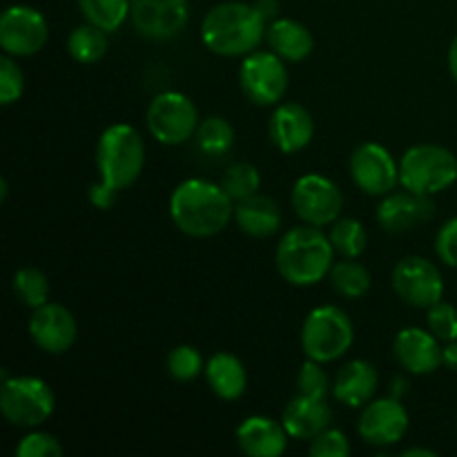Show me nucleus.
<instances>
[{"mask_svg":"<svg viewBox=\"0 0 457 457\" xmlns=\"http://www.w3.org/2000/svg\"><path fill=\"white\" fill-rule=\"evenodd\" d=\"M143 165H145V143L137 128L129 123H114L103 129L96 143L98 181L87 192L94 208L110 210L120 192L138 181Z\"/></svg>","mask_w":457,"mask_h":457,"instance_id":"f257e3e1","label":"nucleus"},{"mask_svg":"<svg viewBox=\"0 0 457 457\" xmlns=\"http://www.w3.org/2000/svg\"><path fill=\"white\" fill-rule=\"evenodd\" d=\"M170 217L183 235L208 239L230 226L235 219V201L221 183L217 186L205 179H187L179 183L170 196Z\"/></svg>","mask_w":457,"mask_h":457,"instance_id":"f03ea898","label":"nucleus"},{"mask_svg":"<svg viewBox=\"0 0 457 457\" xmlns=\"http://www.w3.org/2000/svg\"><path fill=\"white\" fill-rule=\"evenodd\" d=\"M268 22L254 4L219 3L201 21V40L208 52L223 58L248 56L266 40Z\"/></svg>","mask_w":457,"mask_h":457,"instance_id":"7ed1b4c3","label":"nucleus"},{"mask_svg":"<svg viewBox=\"0 0 457 457\" xmlns=\"http://www.w3.org/2000/svg\"><path fill=\"white\" fill-rule=\"evenodd\" d=\"M335 248L330 237L317 226H295L277 244V272L286 284L308 288L326 279L335 263Z\"/></svg>","mask_w":457,"mask_h":457,"instance_id":"20e7f679","label":"nucleus"},{"mask_svg":"<svg viewBox=\"0 0 457 457\" xmlns=\"http://www.w3.org/2000/svg\"><path fill=\"white\" fill-rule=\"evenodd\" d=\"M457 181V156L449 147L420 143L400 159V186L415 195L433 196Z\"/></svg>","mask_w":457,"mask_h":457,"instance_id":"39448f33","label":"nucleus"},{"mask_svg":"<svg viewBox=\"0 0 457 457\" xmlns=\"http://www.w3.org/2000/svg\"><path fill=\"white\" fill-rule=\"evenodd\" d=\"M355 342V328L339 306H317L302 326V348L308 360L333 364L346 355Z\"/></svg>","mask_w":457,"mask_h":457,"instance_id":"423d86ee","label":"nucleus"},{"mask_svg":"<svg viewBox=\"0 0 457 457\" xmlns=\"http://www.w3.org/2000/svg\"><path fill=\"white\" fill-rule=\"evenodd\" d=\"M56 409V395L45 379L18 375L0 384V413L18 428H36Z\"/></svg>","mask_w":457,"mask_h":457,"instance_id":"0eeeda50","label":"nucleus"},{"mask_svg":"<svg viewBox=\"0 0 457 457\" xmlns=\"http://www.w3.org/2000/svg\"><path fill=\"white\" fill-rule=\"evenodd\" d=\"M199 110L195 101L181 92H161L152 98L145 114L147 132L163 145H183L195 138L199 128Z\"/></svg>","mask_w":457,"mask_h":457,"instance_id":"6e6552de","label":"nucleus"},{"mask_svg":"<svg viewBox=\"0 0 457 457\" xmlns=\"http://www.w3.org/2000/svg\"><path fill=\"white\" fill-rule=\"evenodd\" d=\"M239 85L244 96L259 107L279 105L288 89V70L275 52H257L244 56L239 67Z\"/></svg>","mask_w":457,"mask_h":457,"instance_id":"1a4fd4ad","label":"nucleus"},{"mask_svg":"<svg viewBox=\"0 0 457 457\" xmlns=\"http://www.w3.org/2000/svg\"><path fill=\"white\" fill-rule=\"evenodd\" d=\"M290 205L295 214L308 226H333L344 208V195L337 183L324 174H303L295 181L290 192Z\"/></svg>","mask_w":457,"mask_h":457,"instance_id":"9d476101","label":"nucleus"},{"mask_svg":"<svg viewBox=\"0 0 457 457\" xmlns=\"http://www.w3.org/2000/svg\"><path fill=\"white\" fill-rule=\"evenodd\" d=\"M393 290L404 303L428 311L445 297V279L440 268L427 257L411 254L397 262L391 275Z\"/></svg>","mask_w":457,"mask_h":457,"instance_id":"9b49d317","label":"nucleus"},{"mask_svg":"<svg viewBox=\"0 0 457 457\" xmlns=\"http://www.w3.org/2000/svg\"><path fill=\"white\" fill-rule=\"evenodd\" d=\"M47 21L29 4H12L0 16V47L9 56H34L47 45Z\"/></svg>","mask_w":457,"mask_h":457,"instance_id":"f8f14e48","label":"nucleus"},{"mask_svg":"<svg viewBox=\"0 0 457 457\" xmlns=\"http://www.w3.org/2000/svg\"><path fill=\"white\" fill-rule=\"evenodd\" d=\"M134 31L147 40H172L190 22L187 0H129Z\"/></svg>","mask_w":457,"mask_h":457,"instance_id":"ddd939ff","label":"nucleus"},{"mask_svg":"<svg viewBox=\"0 0 457 457\" xmlns=\"http://www.w3.org/2000/svg\"><path fill=\"white\" fill-rule=\"evenodd\" d=\"M351 179L364 195L386 196L400 183V163L379 143H361L348 161Z\"/></svg>","mask_w":457,"mask_h":457,"instance_id":"4468645a","label":"nucleus"},{"mask_svg":"<svg viewBox=\"0 0 457 457\" xmlns=\"http://www.w3.org/2000/svg\"><path fill=\"white\" fill-rule=\"evenodd\" d=\"M411 418L406 406L397 397H382V400H370L361 409L357 420V433L361 440L378 449L397 445L404 440L409 433Z\"/></svg>","mask_w":457,"mask_h":457,"instance_id":"2eb2a0df","label":"nucleus"},{"mask_svg":"<svg viewBox=\"0 0 457 457\" xmlns=\"http://www.w3.org/2000/svg\"><path fill=\"white\" fill-rule=\"evenodd\" d=\"M27 330L31 342L47 355H62L74 346L79 337V324L74 315L65 306L52 302L34 308Z\"/></svg>","mask_w":457,"mask_h":457,"instance_id":"dca6fc26","label":"nucleus"},{"mask_svg":"<svg viewBox=\"0 0 457 457\" xmlns=\"http://www.w3.org/2000/svg\"><path fill=\"white\" fill-rule=\"evenodd\" d=\"M436 214V204L431 196L415 195V192H391L382 196L378 205V223L388 235H404V232L418 230Z\"/></svg>","mask_w":457,"mask_h":457,"instance_id":"f3484780","label":"nucleus"},{"mask_svg":"<svg viewBox=\"0 0 457 457\" xmlns=\"http://www.w3.org/2000/svg\"><path fill=\"white\" fill-rule=\"evenodd\" d=\"M442 342L431 333V330L418 328H402L393 339V355H395L397 364L411 375H431L440 369L442 361Z\"/></svg>","mask_w":457,"mask_h":457,"instance_id":"a211bd4d","label":"nucleus"},{"mask_svg":"<svg viewBox=\"0 0 457 457\" xmlns=\"http://www.w3.org/2000/svg\"><path fill=\"white\" fill-rule=\"evenodd\" d=\"M268 137L279 152L297 154L311 145L315 137V120L299 103H279L268 120Z\"/></svg>","mask_w":457,"mask_h":457,"instance_id":"6ab92c4d","label":"nucleus"},{"mask_svg":"<svg viewBox=\"0 0 457 457\" xmlns=\"http://www.w3.org/2000/svg\"><path fill=\"white\" fill-rule=\"evenodd\" d=\"M237 446L250 457H279L288 449V431L277 420L250 415L237 427Z\"/></svg>","mask_w":457,"mask_h":457,"instance_id":"aec40b11","label":"nucleus"},{"mask_svg":"<svg viewBox=\"0 0 457 457\" xmlns=\"http://www.w3.org/2000/svg\"><path fill=\"white\" fill-rule=\"evenodd\" d=\"M379 386L378 369L369 360H353L339 369L333 382V397L346 409H364Z\"/></svg>","mask_w":457,"mask_h":457,"instance_id":"412c9836","label":"nucleus"},{"mask_svg":"<svg viewBox=\"0 0 457 457\" xmlns=\"http://www.w3.org/2000/svg\"><path fill=\"white\" fill-rule=\"evenodd\" d=\"M330 422H333V409L326 404V400L306 395H295L281 415V424L293 440L311 442L321 431L330 428Z\"/></svg>","mask_w":457,"mask_h":457,"instance_id":"4be33fe9","label":"nucleus"},{"mask_svg":"<svg viewBox=\"0 0 457 457\" xmlns=\"http://www.w3.org/2000/svg\"><path fill=\"white\" fill-rule=\"evenodd\" d=\"M235 221L244 235L254 239H266L279 232L281 208L275 199L266 195H253L244 201H237Z\"/></svg>","mask_w":457,"mask_h":457,"instance_id":"5701e85b","label":"nucleus"},{"mask_svg":"<svg viewBox=\"0 0 457 457\" xmlns=\"http://www.w3.org/2000/svg\"><path fill=\"white\" fill-rule=\"evenodd\" d=\"M266 43L270 52L284 58L286 62H302L306 61L315 47L311 29L293 18H277L268 25Z\"/></svg>","mask_w":457,"mask_h":457,"instance_id":"b1692460","label":"nucleus"},{"mask_svg":"<svg viewBox=\"0 0 457 457\" xmlns=\"http://www.w3.org/2000/svg\"><path fill=\"white\" fill-rule=\"evenodd\" d=\"M205 382L219 400L235 402L248 388V373L244 361L232 353H217L205 361Z\"/></svg>","mask_w":457,"mask_h":457,"instance_id":"393cba45","label":"nucleus"},{"mask_svg":"<svg viewBox=\"0 0 457 457\" xmlns=\"http://www.w3.org/2000/svg\"><path fill=\"white\" fill-rule=\"evenodd\" d=\"M107 47H110L107 31L92 25V22L79 25L67 36V54L76 62H80V65H94V62L103 61L107 54Z\"/></svg>","mask_w":457,"mask_h":457,"instance_id":"a878e982","label":"nucleus"},{"mask_svg":"<svg viewBox=\"0 0 457 457\" xmlns=\"http://www.w3.org/2000/svg\"><path fill=\"white\" fill-rule=\"evenodd\" d=\"M330 286L346 299H360L370 290V272L357 259H344L333 263L328 272Z\"/></svg>","mask_w":457,"mask_h":457,"instance_id":"bb28decb","label":"nucleus"},{"mask_svg":"<svg viewBox=\"0 0 457 457\" xmlns=\"http://www.w3.org/2000/svg\"><path fill=\"white\" fill-rule=\"evenodd\" d=\"M195 141L204 154L223 156L235 145V128L223 116H208V119H201Z\"/></svg>","mask_w":457,"mask_h":457,"instance_id":"cd10ccee","label":"nucleus"},{"mask_svg":"<svg viewBox=\"0 0 457 457\" xmlns=\"http://www.w3.org/2000/svg\"><path fill=\"white\" fill-rule=\"evenodd\" d=\"M80 13L87 22L114 34L129 18V0H79Z\"/></svg>","mask_w":457,"mask_h":457,"instance_id":"c85d7f7f","label":"nucleus"},{"mask_svg":"<svg viewBox=\"0 0 457 457\" xmlns=\"http://www.w3.org/2000/svg\"><path fill=\"white\" fill-rule=\"evenodd\" d=\"M330 244H333L335 253L342 254L344 259H357L369 245V232H366L364 223L357 219H342L330 226Z\"/></svg>","mask_w":457,"mask_h":457,"instance_id":"c756f323","label":"nucleus"},{"mask_svg":"<svg viewBox=\"0 0 457 457\" xmlns=\"http://www.w3.org/2000/svg\"><path fill=\"white\" fill-rule=\"evenodd\" d=\"M13 295L18 297V302L25 303L27 308H38L43 303L49 302V279L43 270L34 266H25L21 270H16L12 281Z\"/></svg>","mask_w":457,"mask_h":457,"instance_id":"7c9ffc66","label":"nucleus"},{"mask_svg":"<svg viewBox=\"0 0 457 457\" xmlns=\"http://www.w3.org/2000/svg\"><path fill=\"white\" fill-rule=\"evenodd\" d=\"M221 187L237 204V201H244L248 196L257 195L259 187H262V174H259V170L253 163L237 161V163L228 165V170L223 172Z\"/></svg>","mask_w":457,"mask_h":457,"instance_id":"2f4dec72","label":"nucleus"},{"mask_svg":"<svg viewBox=\"0 0 457 457\" xmlns=\"http://www.w3.org/2000/svg\"><path fill=\"white\" fill-rule=\"evenodd\" d=\"M165 366H168V373L174 382H192L205 370L201 353L195 346H187V344L172 348L168 353Z\"/></svg>","mask_w":457,"mask_h":457,"instance_id":"473e14b6","label":"nucleus"},{"mask_svg":"<svg viewBox=\"0 0 457 457\" xmlns=\"http://www.w3.org/2000/svg\"><path fill=\"white\" fill-rule=\"evenodd\" d=\"M328 393H333V384H330L328 375H326L324 364L312 360L303 361L297 373V395L326 400Z\"/></svg>","mask_w":457,"mask_h":457,"instance_id":"72a5a7b5","label":"nucleus"},{"mask_svg":"<svg viewBox=\"0 0 457 457\" xmlns=\"http://www.w3.org/2000/svg\"><path fill=\"white\" fill-rule=\"evenodd\" d=\"M22 92H25V76L13 56L4 54L0 58V105H13L21 101Z\"/></svg>","mask_w":457,"mask_h":457,"instance_id":"f704fd0d","label":"nucleus"},{"mask_svg":"<svg viewBox=\"0 0 457 457\" xmlns=\"http://www.w3.org/2000/svg\"><path fill=\"white\" fill-rule=\"evenodd\" d=\"M427 326L442 344L455 342L457 339V308L449 302H437L428 308Z\"/></svg>","mask_w":457,"mask_h":457,"instance_id":"c9c22d12","label":"nucleus"},{"mask_svg":"<svg viewBox=\"0 0 457 457\" xmlns=\"http://www.w3.org/2000/svg\"><path fill=\"white\" fill-rule=\"evenodd\" d=\"M62 445L52 436V433L45 431H31L27 433L21 440V445L16 446L18 457H62Z\"/></svg>","mask_w":457,"mask_h":457,"instance_id":"e433bc0d","label":"nucleus"},{"mask_svg":"<svg viewBox=\"0 0 457 457\" xmlns=\"http://www.w3.org/2000/svg\"><path fill=\"white\" fill-rule=\"evenodd\" d=\"M308 453L312 457H348L351 455V442L337 428H326L320 436L312 437Z\"/></svg>","mask_w":457,"mask_h":457,"instance_id":"4c0bfd02","label":"nucleus"},{"mask_svg":"<svg viewBox=\"0 0 457 457\" xmlns=\"http://www.w3.org/2000/svg\"><path fill=\"white\" fill-rule=\"evenodd\" d=\"M436 253L442 263L457 268V217L449 219L436 235Z\"/></svg>","mask_w":457,"mask_h":457,"instance_id":"58836bf2","label":"nucleus"},{"mask_svg":"<svg viewBox=\"0 0 457 457\" xmlns=\"http://www.w3.org/2000/svg\"><path fill=\"white\" fill-rule=\"evenodd\" d=\"M254 7H257V12L266 18V22H272L279 18V12H281L279 0H257Z\"/></svg>","mask_w":457,"mask_h":457,"instance_id":"ea45409f","label":"nucleus"},{"mask_svg":"<svg viewBox=\"0 0 457 457\" xmlns=\"http://www.w3.org/2000/svg\"><path fill=\"white\" fill-rule=\"evenodd\" d=\"M442 361L449 370H455L457 373V339L455 342H449L445 346V353H442Z\"/></svg>","mask_w":457,"mask_h":457,"instance_id":"a19ab883","label":"nucleus"},{"mask_svg":"<svg viewBox=\"0 0 457 457\" xmlns=\"http://www.w3.org/2000/svg\"><path fill=\"white\" fill-rule=\"evenodd\" d=\"M446 61H449L451 79H453L455 83H457V36L453 38V43H451V47H449V58H446Z\"/></svg>","mask_w":457,"mask_h":457,"instance_id":"79ce46f5","label":"nucleus"},{"mask_svg":"<svg viewBox=\"0 0 457 457\" xmlns=\"http://www.w3.org/2000/svg\"><path fill=\"white\" fill-rule=\"evenodd\" d=\"M437 453L431 449H420V446H411V449L402 451V457H436Z\"/></svg>","mask_w":457,"mask_h":457,"instance_id":"37998d69","label":"nucleus"},{"mask_svg":"<svg viewBox=\"0 0 457 457\" xmlns=\"http://www.w3.org/2000/svg\"><path fill=\"white\" fill-rule=\"evenodd\" d=\"M404 393H406V379L404 378H395V379H393V382H391V395L400 400V397L404 395Z\"/></svg>","mask_w":457,"mask_h":457,"instance_id":"c03bdc74","label":"nucleus"},{"mask_svg":"<svg viewBox=\"0 0 457 457\" xmlns=\"http://www.w3.org/2000/svg\"><path fill=\"white\" fill-rule=\"evenodd\" d=\"M7 192H9V187H7V179H0V201L7 199Z\"/></svg>","mask_w":457,"mask_h":457,"instance_id":"a18cd8bd","label":"nucleus"}]
</instances>
